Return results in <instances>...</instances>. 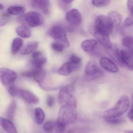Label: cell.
<instances>
[{
	"label": "cell",
	"mask_w": 133,
	"mask_h": 133,
	"mask_svg": "<svg viewBox=\"0 0 133 133\" xmlns=\"http://www.w3.org/2000/svg\"><path fill=\"white\" fill-rule=\"evenodd\" d=\"M130 107L129 97L123 95L118 99L113 107L103 112L102 116L105 119L119 117L127 112Z\"/></svg>",
	"instance_id": "cell-1"
},
{
	"label": "cell",
	"mask_w": 133,
	"mask_h": 133,
	"mask_svg": "<svg viewBox=\"0 0 133 133\" xmlns=\"http://www.w3.org/2000/svg\"><path fill=\"white\" fill-rule=\"evenodd\" d=\"M77 107L71 105L61 106L57 121L66 126L74 123L77 118Z\"/></svg>",
	"instance_id": "cell-2"
},
{
	"label": "cell",
	"mask_w": 133,
	"mask_h": 133,
	"mask_svg": "<svg viewBox=\"0 0 133 133\" xmlns=\"http://www.w3.org/2000/svg\"><path fill=\"white\" fill-rule=\"evenodd\" d=\"M18 22L22 25L28 28H35L42 25L44 22L43 17L39 13L32 11L28 12L25 14L17 18Z\"/></svg>",
	"instance_id": "cell-3"
},
{
	"label": "cell",
	"mask_w": 133,
	"mask_h": 133,
	"mask_svg": "<svg viewBox=\"0 0 133 133\" xmlns=\"http://www.w3.org/2000/svg\"><path fill=\"white\" fill-rule=\"evenodd\" d=\"M74 88V85L71 84L64 86L60 90L58 100L61 105H68L77 106V100L73 95Z\"/></svg>",
	"instance_id": "cell-4"
},
{
	"label": "cell",
	"mask_w": 133,
	"mask_h": 133,
	"mask_svg": "<svg viewBox=\"0 0 133 133\" xmlns=\"http://www.w3.org/2000/svg\"><path fill=\"white\" fill-rule=\"evenodd\" d=\"M95 32L109 35L113 30L114 27L107 15H100L96 19Z\"/></svg>",
	"instance_id": "cell-5"
},
{
	"label": "cell",
	"mask_w": 133,
	"mask_h": 133,
	"mask_svg": "<svg viewBox=\"0 0 133 133\" xmlns=\"http://www.w3.org/2000/svg\"><path fill=\"white\" fill-rule=\"evenodd\" d=\"M113 52V56L119 63L127 67L129 70H133V52L131 50L116 49Z\"/></svg>",
	"instance_id": "cell-6"
},
{
	"label": "cell",
	"mask_w": 133,
	"mask_h": 133,
	"mask_svg": "<svg viewBox=\"0 0 133 133\" xmlns=\"http://www.w3.org/2000/svg\"><path fill=\"white\" fill-rule=\"evenodd\" d=\"M50 36L55 39V42L63 44L65 48L69 46L66 34L63 28L59 25L53 26L49 32Z\"/></svg>",
	"instance_id": "cell-7"
},
{
	"label": "cell",
	"mask_w": 133,
	"mask_h": 133,
	"mask_svg": "<svg viewBox=\"0 0 133 133\" xmlns=\"http://www.w3.org/2000/svg\"><path fill=\"white\" fill-rule=\"evenodd\" d=\"M85 74L88 80L92 81L101 77L103 74V71L96 62L91 61L86 64Z\"/></svg>",
	"instance_id": "cell-8"
},
{
	"label": "cell",
	"mask_w": 133,
	"mask_h": 133,
	"mask_svg": "<svg viewBox=\"0 0 133 133\" xmlns=\"http://www.w3.org/2000/svg\"><path fill=\"white\" fill-rule=\"evenodd\" d=\"M16 72L7 68H0V81L4 85H9L16 81L17 78Z\"/></svg>",
	"instance_id": "cell-9"
},
{
	"label": "cell",
	"mask_w": 133,
	"mask_h": 133,
	"mask_svg": "<svg viewBox=\"0 0 133 133\" xmlns=\"http://www.w3.org/2000/svg\"><path fill=\"white\" fill-rule=\"evenodd\" d=\"M67 21L72 25H78L82 22V17L77 9L74 8L67 12L65 15Z\"/></svg>",
	"instance_id": "cell-10"
},
{
	"label": "cell",
	"mask_w": 133,
	"mask_h": 133,
	"mask_svg": "<svg viewBox=\"0 0 133 133\" xmlns=\"http://www.w3.org/2000/svg\"><path fill=\"white\" fill-rule=\"evenodd\" d=\"M32 6L42 11L46 15H49L50 11V1L48 0H33L30 2Z\"/></svg>",
	"instance_id": "cell-11"
},
{
	"label": "cell",
	"mask_w": 133,
	"mask_h": 133,
	"mask_svg": "<svg viewBox=\"0 0 133 133\" xmlns=\"http://www.w3.org/2000/svg\"><path fill=\"white\" fill-rule=\"evenodd\" d=\"M18 95L27 102L31 104H37L39 102V98L35 94L25 89H19Z\"/></svg>",
	"instance_id": "cell-12"
},
{
	"label": "cell",
	"mask_w": 133,
	"mask_h": 133,
	"mask_svg": "<svg viewBox=\"0 0 133 133\" xmlns=\"http://www.w3.org/2000/svg\"><path fill=\"white\" fill-rule=\"evenodd\" d=\"M99 64L103 68L109 72L116 73L119 71V68L116 64L107 57L101 58L99 61Z\"/></svg>",
	"instance_id": "cell-13"
},
{
	"label": "cell",
	"mask_w": 133,
	"mask_h": 133,
	"mask_svg": "<svg viewBox=\"0 0 133 133\" xmlns=\"http://www.w3.org/2000/svg\"><path fill=\"white\" fill-rule=\"evenodd\" d=\"M80 65H75L69 61L65 62L57 71L58 74L63 76H68L79 68Z\"/></svg>",
	"instance_id": "cell-14"
},
{
	"label": "cell",
	"mask_w": 133,
	"mask_h": 133,
	"mask_svg": "<svg viewBox=\"0 0 133 133\" xmlns=\"http://www.w3.org/2000/svg\"><path fill=\"white\" fill-rule=\"evenodd\" d=\"M0 125L8 133H18L15 126L10 120L0 117Z\"/></svg>",
	"instance_id": "cell-15"
},
{
	"label": "cell",
	"mask_w": 133,
	"mask_h": 133,
	"mask_svg": "<svg viewBox=\"0 0 133 133\" xmlns=\"http://www.w3.org/2000/svg\"><path fill=\"white\" fill-rule=\"evenodd\" d=\"M95 35L97 40L106 49H110L112 48V43L109 35L97 32H95Z\"/></svg>",
	"instance_id": "cell-16"
},
{
	"label": "cell",
	"mask_w": 133,
	"mask_h": 133,
	"mask_svg": "<svg viewBox=\"0 0 133 133\" xmlns=\"http://www.w3.org/2000/svg\"><path fill=\"white\" fill-rule=\"evenodd\" d=\"M107 16L110 19L114 28L120 25L122 21V17L119 12L113 11L110 12Z\"/></svg>",
	"instance_id": "cell-17"
},
{
	"label": "cell",
	"mask_w": 133,
	"mask_h": 133,
	"mask_svg": "<svg viewBox=\"0 0 133 133\" xmlns=\"http://www.w3.org/2000/svg\"><path fill=\"white\" fill-rule=\"evenodd\" d=\"M97 41L95 39H87L82 43L81 46L84 51L89 52L94 49L97 45Z\"/></svg>",
	"instance_id": "cell-18"
},
{
	"label": "cell",
	"mask_w": 133,
	"mask_h": 133,
	"mask_svg": "<svg viewBox=\"0 0 133 133\" xmlns=\"http://www.w3.org/2000/svg\"><path fill=\"white\" fill-rule=\"evenodd\" d=\"M16 32L20 37L24 38H29L32 34L31 29L28 27L23 25L17 27Z\"/></svg>",
	"instance_id": "cell-19"
},
{
	"label": "cell",
	"mask_w": 133,
	"mask_h": 133,
	"mask_svg": "<svg viewBox=\"0 0 133 133\" xmlns=\"http://www.w3.org/2000/svg\"><path fill=\"white\" fill-rule=\"evenodd\" d=\"M46 62L47 59L42 55L36 58H32L31 64L34 68L41 69L43 68V67L46 63Z\"/></svg>",
	"instance_id": "cell-20"
},
{
	"label": "cell",
	"mask_w": 133,
	"mask_h": 133,
	"mask_svg": "<svg viewBox=\"0 0 133 133\" xmlns=\"http://www.w3.org/2000/svg\"><path fill=\"white\" fill-rule=\"evenodd\" d=\"M38 44L36 42H32L26 44L21 52L23 55H28L35 51L38 48Z\"/></svg>",
	"instance_id": "cell-21"
},
{
	"label": "cell",
	"mask_w": 133,
	"mask_h": 133,
	"mask_svg": "<svg viewBox=\"0 0 133 133\" xmlns=\"http://www.w3.org/2000/svg\"><path fill=\"white\" fill-rule=\"evenodd\" d=\"M25 8L19 6H13L7 9V14L10 15L22 16L24 14Z\"/></svg>",
	"instance_id": "cell-22"
},
{
	"label": "cell",
	"mask_w": 133,
	"mask_h": 133,
	"mask_svg": "<svg viewBox=\"0 0 133 133\" xmlns=\"http://www.w3.org/2000/svg\"><path fill=\"white\" fill-rule=\"evenodd\" d=\"M24 42L22 39L16 38L13 40L11 45V52L12 54H16L22 49Z\"/></svg>",
	"instance_id": "cell-23"
},
{
	"label": "cell",
	"mask_w": 133,
	"mask_h": 133,
	"mask_svg": "<svg viewBox=\"0 0 133 133\" xmlns=\"http://www.w3.org/2000/svg\"><path fill=\"white\" fill-rule=\"evenodd\" d=\"M17 107L16 101L13 99L11 102L6 112V116L8 120H12L15 113V110Z\"/></svg>",
	"instance_id": "cell-24"
},
{
	"label": "cell",
	"mask_w": 133,
	"mask_h": 133,
	"mask_svg": "<svg viewBox=\"0 0 133 133\" xmlns=\"http://www.w3.org/2000/svg\"><path fill=\"white\" fill-rule=\"evenodd\" d=\"M35 117L36 123L41 124L43 123L45 119L44 111L40 108H37L35 110Z\"/></svg>",
	"instance_id": "cell-25"
},
{
	"label": "cell",
	"mask_w": 133,
	"mask_h": 133,
	"mask_svg": "<svg viewBox=\"0 0 133 133\" xmlns=\"http://www.w3.org/2000/svg\"><path fill=\"white\" fill-rule=\"evenodd\" d=\"M122 44L123 46L129 49V50L133 51V38L131 36L124 37L122 39Z\"/></svg>",
	"instance_id": "cell-26"
},
{
	"label": "cell",
	"mask_w": 133,
	"mask_h": 133,
	"mask_svg": "<svg viewBox=\"0 0 133 133\" xmlns=\"http://www.w3.org/2000/svg\"><path fill=\"white\" fill-rule=\"evenodd\" d=\"M66 126L57 121L55 123V127L53 133H64L66 130Z\"/></svg>",
	"instance_id": "cell-27"
},
{
	"label": "cell",
	"mask_w": 133,
	"mask_h": 133,
	"mask_svg": "<svg viewBox=\"0 0 133 133\" xmlns=\"http://www.w3.org/2000/svg\"><path fill=\"white\" fill-rule=\"evenodd\" d=\"M51 47L54 51L58 53L62 52L65 48L63 44L57 42L52 43L51 44Z\"/></svg>",
	"instance_id": "cell-28"
},
{
	"label": "cell",
	"mask_w": 133,
	"mask_h": 133,
	"mask_svg": "<svg viewBox=\"0 0 133 133\" xmlns=\"http://www.w3.org/2000/svg\"><path fill=\"white\" fill-rule=\"evenodd\" d=\"M105 121L107 123L113 124H119L124 123L125 120L124 119L121 117L114 118H107L105 119Z\"/></svg>",
	"instance_id": "cell-29"
},
{
	"label": "cell",
	"mask_w": 133,
	"mask_h": 133,
	"mask_svg": "<svg viewBox=\"0 0 133 133\" xmlns=\"http://www.w3.org/2000/svg\"><path fill=\"white\" fill-rule=\"evenodd\" d=\"M55 123L52 121H46L44 124V129L47 132H52L54 127H55Z\"/></svg>",
	"instance_id": "cell-30"
},
{
	"label": "cell",
	"mask_w": 133,
	"mask_h": 133,
	"mask_svg": "<svg viewBox=\"0 0 133 133\" xmlns=\"http://www.w3.org/2000/svg\"><path fill=\"white\" fill-rule=\"evenodd\" d=\"M92 3L97 7H103L108 6L110 3V1H92Z\"/></svg>",
	"instance_id": "cell-31"
},
{
	"label": "cell",
	"mask_w": 133,
	"mask_h": 133,
	"mask_svg": "<svg viewBox=\"0 0 133 133\" xmlns=\"http://www.w3.org/2000/svg\"><path fill=\"white\" fill-rule=\"evenodd\" d=\"M10 20V15L4 14L0 15V26H3L7 24Z\"/></svg>",
	"instance_id": "cell-32"
},
{
	"label": "cell",
	"mask_w": 133,
	"mask_h": 133,
	"mask_svg": "<svg viewBox=\"0 0 133 133\" xmlns=\"http://www.w3.org/2000/svg\"><path fill=\"white\" fill-rule=\"evenodd\" d=\"M73 2L72 1H68V0H64V1H59V5L64 10H67L70 8L71 4Z\"/></svg>",
	"instance_id": "cell-33"
},
{
	"label": "cell",
	"mask_w": 133,
	"mask_h": 133,
	"mask_svg": "<svg viewBox=\"0 0 133 133\" xmlns=\"http://www.w3.org/2000/svg\"><path fill=\"white\" fill-rule=\"evenodd\" d=\"M69 61L74 65H80L81 62V59L78 57L73 55L71 57Z\"/></svg>",
	"instance_id": "cell-34"
},
{
	"label": "cell",
	"mask_w": 133,
	"mask_h": 133,
	"mask_svg": "<svg viewBox=\"0 0 133 133\" xmlns=\"http://www.w3.org/2000/svg\"><path fill=\"white\" fill-rule=\"evenodd\" d=\"M18 90L14 85H11L8 88V92L11 96L15 97L18 95Z\"/></svg>",
	"instance_id": "cell-35"
},
{
	"label": "cell",
	"mask_w": 133,
	"mask_h": 133,
	"mask_svg": "<svg viewBox=\"0 0 133 133\" xmlns=\"http://www.w3.org/2000/svg\"><path fill=\"white\" fill-rule=\"evenodd\" d=\"M46 104L49 107H52L53 106L55 103V99L54 97L51 95H49L46 98Z\"/></svg>",
	"instance_id": "cell-36"
},
{
	"label": "cell",
	"mask_w": 133,
	"mask_h": 133,
	"mask_svg": "<svg viewBox=\"0 0 133 133\" xmlns=\"http://www.w3.org/2000/svg\"><path fill=\"white\" fill-rule=\"evenodd\" d=\"M133 23V16L132 15H131L125 19L124 22V25L127 27H130L132 25Z\"/></svg>",
	"instance_id": "cell-37"
},
{
	"label": "cell",
	"mask_w": 133,
	"mask_h": 133,
	"mask_svg": "<svg viewBox=\"0 0 133 133\" xmlns=\"http://www.w3.org/2000/svg\"><path fill=\"white\" fill-rule=\"evenodd\" d=\"M133 1L132 0H129L127 1V7L129 12L133 15Z\"/></svg>",
	"instance_id": "cell-38"
},
{
	"label": "cell",
	"mask_w": 133,
	"mask_h": 133,
	"mask_svg": "<svg viewBox=\"0 0 133 133\" xmlns=\"http://www.w3.org/2000/svg\"><path fill=\"white\" fill-rule=\"evenodd\" d=\"M133 107L131 106L130 110L128 113L127 116L129 119L132 122L133 121Z\"/></svg>",
	"instance_id": "cell-39"
},
{
	"label": "cell",
	"mask_w": 133,
	"mask_h": 133,
	"mask_svg": "<svg viewBox=\"0 0 133 133\" xmlns=\"http://www.w3.org/2000/svg\"><path fill=\"white\" fill-rule=\"evenodd\" d=\"M81 130L78 128H72L68 130L66 133H81Z\"/></svg>",
	"instance_id": "cell-40"
},
{
	"label": "cell",
	"mask_w": 133,
	"mask_h": 133,
	"mask_svg": "<svg viewBox=\"0 0 133 133\" xmlns=\"http://www.w3.org/2000/svg\"><path fill=\"white\" fill-rule=\"evenodd\" d=\"M42 55V54L41 52H39V51H36V52H34L32 54V58H36V57L40 56Z\"/></svg>",
	"instance_id": "cell-41"
},
{
	"label": "cell",
	"mask_w": 133,
	"mask_h": 133,
	"mask_svg": "<svg viewBox=\"0 0 133 133\" xmlns=\"http://www.w3.org/2000/svg\"><path fill=\"white\" fill-rule=\"evenodd\" d=\"M124 133H133V131L132 130H126L124 131Z\"/></svg>",
	"instance_id": "cell-42"
},
{
	"label": "cell",
	"mask_w": 133,
	"mask_h": 133,
	"mask_svg": "<svg viewBox=\"0 0 133 133\" xmlns=\"http://www.w3.org/2000/svg\"><path fill=\"white\" fill-rule=\"evenodd\" d=\"M4 8V6L2 4L0 3V10H3Z\"/></svg>",
	"instance_id": "cell-43"
},
{
	"label": "cell",
	"mask_w": 133,
	"mask_h": 133,
	"mask_svg": "<svg viewBox=\"0 0 133 133\" xmlns=\"http://www.w3.org/2000/svg\"><path fill=\"white\" fill-rule=\"evenodd\" d=\"M46 133H52V132H47Z\"/></svg>",
	"instance_id": "cell-44"
}]
</instances>
